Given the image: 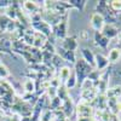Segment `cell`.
I'll use <instances>...</instances> for the list:
<instances>
[{"instance_id":"cb8c5ba5","label":"cell","mask_w":121,"mask_h":121,"mask_svg":"<svg viewBox=\"0 0 121 121\" xmlns=\"http://www.w3.org/2000/svg\"><path fill=\"white\" fill-rule=\"evenodd\" d=\"M12 1H7V0H0V7L3 9H9L10 6H11Z\"/></svg>"},{"instance_id":"44dd1931","label":"cell","mask_w":121,"mask_h":121,"mask_svg":"<svg viewBox=\"0 0 121 121\" xmlns=\"http://www.w3.org/2000/svg\"><path fill=\"white\" fill-rule=\"evenodd\" d=\"M23 88L26 90V92L28 93H34L35 90H36V86H35V81L33 79H28L24 81L23 84Z\"/></svg>"},{"instance_id":"3957f363","label":"cell","mask_w":121,"mask_h":121,"mask_svg":"<svg viewBox=\"0 0 121 121\" xmlns=\"http://www.w3.org/2000/svg\"><path fill=\"white\" fill-rule=\"evenodd\" d=\"M75 110H76V116H78V119L93 117V113H95L93 107L91 105L90 103L82 100V99H80V102L78 103Z\"/></svg>"},{"instance_id":"8992f818","label":"cell","mask_w":121,"mask_h":121,"mask_svg":"<svg viewBox=\"0 0 121 121\" xmlns=\"http://www.w3.org/2000/svg\"><path fill=\"white\" fill-rule=\"evenodd\" d=\"M56 53H57L60 58H62L63 60H65V62L73 64V65L76 63V60H78V59H76V53H75L74 51H68V50L60 47V46L56 47Z\"/></svg>"},{"instance_id":"2e32d148","label":"cell","mask_w":121,"mask_h":121,"mask_svg":"<svg viewBox=\"0 0 121 121\" xmlns=\"http://www.w3.org/2000/svg\"><path fill=\"white\" fill-rule=\"evenodd\" d=\"M70 73H72V69L69 67H60L58 69V75H59V82L60 85H64L65 81L68 80V78L70 76Z\"/></svg>"},{"instance_id":"ba28073f","label":"cell","mask_w":121,"mask_h":121,"mask_svg":"<svg viewBox=\"0 0 121 121\" xmlns=\"http://www.w3.org/2000/svg\"><path fill=\"white\" fill-rule=\"evenodd\" d=\"M79 44H78V38L76 35H72V36H67L65 39L62 40V44H60V47H63L68 51H76Z\"/></svg>"},{"instance_id":"ffe728a7","label":"cell","mask_w":121,"mask_h":121,"mask_svg":"<svg viewBox=\"0 0 121 121\" xmlns=\"http://www.w3.org/2000/svg\"><path fill=\"white\" fill-rule=\"evenodd\" d=\"M68 4L70 5V7H74L76 10H79L80 12H82L85 10V6L87 4L86 0H69Z\"/></svg>"},{"instance_id":"6da1fadb","label":"cell","mask_w":121,"mask_h":121,"mask_svg":"<svg viewBox=\"0 0 121 121\" xmlns=\"http://www.w3.org/2000/svg\"><path fill=\"white\" fill-rule=\"evenodd\" d=\"M96 12L99 13L104 18L105 23L109 24H114L116 21V12L112 9L109 1H104V0H100V1H97L96 5Z\"/></svg>"},{"instance_id":"8fae6325","label":"cell","mask_w":121,"mask_h":121,"mask_svg":"<svg viewBox=\"0 0 121 121\" xmlns=\"http://www.w3.org/2000/svg\"><path fill=\"white\" fill-rule=\"evenodd\" d=\"M98 96V92L96 87H92V88H88V90H81V93H80V97H81L82 100L87 103H92L93 100L96 99V97Z\"/></svg>"},{"instance_id":"7a4b0ae2","label":"cell","mask_w":121,"mask_h":121,"mask_svg":"<svg viewBox=\"0 0 121 121\" xmlns=\"http://www.w3.org/2000/svg\"><path fill=\"white\" fill-rule=\"evenodd\" d=\"M95 68H92L88 63H86L82 58H80L76 60V63L74 64V72H75V75H76V79H78V84L81 86V84L85 81V80L88 78V75L91 74Z\"/></svg>"},{"instance_id":"9c48e42d","label":"cell","mask_w":121,"mask_h":121,"mask_svg":"<svg viewBox=\"0 0 121 121\" xmlns=\"http://www.w3.org/2000/svg\"><path fill=\"white\" fill-rule=\"evenodd\" d=\"M100 33H102L104 36H107L109 40H112V39H114V38H117L120 30H119V28H117L115 24L105 23L104 28L102 29V32H100Z\"/></svg>"},{"instance_id":"484cf974","label":"cell","mask_w":121,"mask_h":121,"mask_svg":"<svg viewBox=\"0 0 121 121\" xmlns=\"http://www.w3.org/2000/svg\"><path fill=\"white\" fill-rule=\"evenodd\" d=\"M117 48H120L121 50V32L119 33V35H117Z\"/></svg>"},{"instance_id":"d4e9b609","label":"cell","mask_w":121,"mask_h":121,"mask_svg":"<svg viewBox=\"0 0 121 121\" xmlns=\"http://www.w3.org/2000/svg\"><path fill=\"white\" fill-rule=\"evenodd\" d=\"M80 39L84 40V41H87V40H88V35H87L86 30H82V32L80 33Z\"/></svg>"},{"instance_id":"52a82bcc","label":"cell","mask_w":121,"mask_h":121,"mask_svg":"<svg viewBox=\"0 0 121 121\" xmlns=\"http://www.w3.org/2000/svg\"><path fill=\"white\" fill-rule=\"evenodd\" d=\"M90 26H91V28H92L95 32H102V29L105 26V21L99 13L93 12L92 15H91V17H90Z\"/></svg>"},{"instance_id":"5b68a950","label":"cell","mask_w":121,"mask_h":121,"mask_svg":"<svg viewBox=\"0 0 121 121\" xmlns=\"http://www.w3.org/2000/svg\"><path fill=\"white\" fill-rule=\"evenodd\" d=\"M32 27L36 30V33H40V34H43V35H45L46 38H48L51 34H53L52 33V27L50 26L45 19H40V21H38V22H33L32 23Z\"/></svg>"},{"instance_id":"5bb4252c","label":"cell","mask_w":121,"mask_h":121,"mask_svg":"<svg viewBox=\"0 0 121 121\" xmlns=\"http://www.w3.org/2000/svg\"><path fill=\"white\" fill-rule=\"evenodd\" d=\"M93 39H95V44L97 45V46H99L100 48H108V45H109V43H110V40L107 38V36H104L100 32H95V35H93Z\"/></svg>"},{"instance_id":"30bf717a","label":"cell","mask_w":121,"mask_h":121,"mask_svg":"<svg viewBox=\"0 0 121 121\" xmlns=\"http://www.w3.org/2000/svg\"><path fill=\"white\" fill-rule=\"evenodd\" d=\"M15 29V22L6 15L0 16V30L3 32H12Z\"/></svg>"},{"instance_id":"277c9868","label":"cell","mask_w":121,"mask_h":121,"mask_svg":"<svg viewBox=\"0 0 121 121\" xmlns=\"http://www.w3.org/2000/svg\"><path fill=\"white\" fill-rule=\"evenodd\" d=\"M67 27H68V13L60 19V21L52 26V33L60 40H63L67 38Z\"/></svg>"},{"instance_id":"4fadbf2b","label":"cell","mask_w":121,"mask_h":121,"mask_svg":"<svg viewBox=\"0 0 121 121\" xmlns=\"http://www.w3.org/2000/svg\"><path fill=\"white\" fill-rule=\"evenodd\" d=\"M95 59H96V67H95V68L98 70V72H100V70H104V69L108 68V65H109L108 57L103 56L102 53H96Z\"/></svg>"},{"instance_id":"9a60e30c","label":"cell","mask_w":121,"mask_h":121,"mask_svg":"<svg viewBox=\"0 0 121 121\" xmlns=\"http://www.w3.org/2000/svg\"><path fill=\"white\" fill-rule=\"evenodd\" d=\"M23 9H24V11H27L28 13H32L33 16L35 13H39L38 11H39L40 6L36 1H28L27 0V1H23Z\"/></svg>"},{"instance_id":"4316f807","label":"cell","mask_w":121,"mask_h":121,"mask_svg":"<svg viewBox=\"0 0 121 121\" xmlns=\"http://www.w3.org/2000/svg\"><path fill=\"white\" fill-rule=\"evenodd\" d=\"M0 64H3V63H1V60H0Z\"/></svg>"},{"instance_id":"ac0fdd59","label":"cell","mask_w":121,"mask_h":121,"mask_svg":"<svg viewBox=\"0 0 121 121\" xmlns=\"http://www.w3.org/2000/svg\"><path fill=\"white\" fill-rule=\"evenodd\" d=\"M107 98H115V99H120L121 98V85H115L114 87L109 88L105 93Z\"/></svg>"},{"instance_id":"603a6c76","label":"cell","mask_w":121,"mask_h":121,"mask_svg":"<svg viewBox=\"0 0 121 121\" xmlns=\"http://www.w3.org/2000/svg\"><path fill=\"white\" fill-rule=\"evenodd\" d=\"M10 76V72L9 69L4 65V64H0V79H6Z\"/></svg>"},{"instance_id":"d6986e66","label":"cell","mask_w":121,"mask_h":121,"mask_svg":"<svg viewBox=\"0 0 121 121\" xmlns=\"http://www.w3.org/2000/svg\"><path fill=\"white\" fill-rule=\"evenodd\" d=\"M76 85H78V79H76V75H75L74 69H73V70H72V73H70V76L68 78V80H67L65 84H64V87H65L67 91H68V90L74 88Z\"/></svg>"},{"instance_id":"e0dca14e","label":"cell","mask_w":121,"mask_h":121,"mask_svg":"<svg viewBox=\"0 0 121 121\" xmlns=\"http://www.w3.org/2000/svg\"><path fill=\"white\" fill-rule=\"evenodd\" d=\"M121 59V50L117 48V47H114L112 48L109 51L108 53V60H109V63H117L119 60Z\"/></svg>"},{"instance_id":"7c38bea8","label":"cell","mask_w":121,"mask_h":121,"mask_svg":"<svg viewBox=\"0 0 121 121\" xmlns=\"http://www.w3.org/2000/svg\"><path fill=\"white\" fill-rule=\"evenodd\" d=\"M81 56H82V59L85 60L86 63H88L92 68L96 67V59H95L96 53H93L90 48H87V47L81 48Z\"/></svg>"},{"instance_id":"7402d4cb","label":"cell","mask_w":121,"mask_h":121,"mask_svg":"<svg viewBox=\"0 0 121 121\" xmlns=\"http://www.w3.org/2000/svg\"><path fill=\"white\" fill-rule=\"evenodd\" d=\"M110 3V6L114 11L117 13V12H121V0H113V1H109Z\"/></svg>"}]
</instances>
